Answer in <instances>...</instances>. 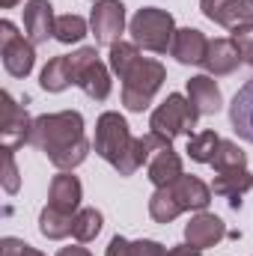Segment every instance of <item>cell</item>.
<instances>
[{"label": "cell", "mask_w": 253, "mask_h": 256, "mask_svg": "<svg viewBox=\"0 0 253 256\" xmlns=\"http://www.w3.org/2000/svg\"><path fill=\"white\" fill-rule=\"evenodd\" d=\"M250 188H253V176H250L248 167L224 170V173H218L214 182H212V194H218V196H230V206H232V208H238V196L248 194Z\"/></svg>", "instance_id": "cell-20"}, {"label": "cell", "mask_w": 253, "mask_h": 256, "mask_svg": "<svg viewBox=\"0 0 253 256\" xmlns=\"http://www.w3.org/2000/svg\"><path fill=\"white\" fill-rule=\"evenodd\" d=\"M200 9L208 21L226 27L230 33L253 24V0H200Z\"/></svg>", "instance_id": "cell-10"}, {"label": "cell", "mask_w": 253, "mask_h": 256, "mask_svg": "<svg viewBox=\"0 0 253 256\" xmlns=\"http://www.w3.org/2000/svg\"><path fill=\"white\" fill-rule=\"evenodd\" d=\"M102 226H104V218H102L98 208H80V212L74 214L72 236H74L80 244H86V242H96V238H98Z\"/></svg>", "instance_id": "cell-25"}, {"label": "cell", "mask_w": 253, "mask_h": 256, "mask_svg": "<svg viewBox=\"0 0 253 256\" xmlns=\"http://www.w3.org/2000/svg\"><path fill=\"white\" fill-rule=\"evenodd\" d=\"M128 33H131V42L137 48L152 51V54H167L170 45H173V36H176V21H173V15L167 9L143 6L131 18Z\"/></svg>", "instance_id": "cell-4"}, {"label": "cell", "mask_w": 253, "mask_h": 256, "mask_svg": "<svg viewBox=\"0 0 253 256\" xmlns=\"http://www.w3.org/2000/svg\"><path fill=\"white\" fill-rule=\"evenodd\" d=\"M21 179H18V167H15V152H3V191L18 194Z\"/></svg>", "instance_id": "cell-31"}, {"label": "cell", "mask_w": 253, "mask_h": 256, "mask_svg": "<svg viewBox=\"0 0 253 256\" xmlns=\"http://www.w3.org/2000/svg\"><path fill=\"white\" fill-rule=\"evenodd\" d=\"M230 122L242 140L253 143V78L236 92V98L230 104Z\"/></svg>", "instance_id": "cell-18"}, {"label": "cell", "mask_w": 253, "mask_h": 256, "mask_svg": "<svg viewBox=\"0 0 253 256\" xmlns=\"http://www.w3.org/2000/svg\"><path fill=\"white\" fill-rule=\"evenodd\" d=\"M164 78H167V68H164L161 60H152V57L140 54V60L131 66L126 72V78H122V104H126V110L143 114L152 104L155 92L161 90Z\"/></svg>", "instance_id": "cell-3"}, {"label": "cell", "mask_w": 253, "mask_h": 256, "mask_svg": "<svg viewBox=\"0 0 253 256\" xmlns=\"http://www.w3.org/2000/svg\"><path fill=\"white\" fill-rule=\"evenodd\" d=\"M146 173H149V182L155 188H167V185H173L182 176V158L173 152V146H164V149H158L149 158Z\"/></svg>", "instance_id": "cell-19"}, {"label": "cell", "mask_w": 253, "mask_h": 256, "mask_svg": "<svg viewBox=\"0 0 253 256\" xmlns=\"http://www.w3.org/2000/svg\"><path fill=\"white\" fill-rule=\"evenodd\" d=\"M57 18H54V6L48 0H27L24 3V36L33 45H42L54 36Z\"/></svg>", "instance_id": "cell-12"}, {"label": "cell", "mask_w": 253, "mask_h": 256, "mask_svg": "<svg viewBox=\"0 0 253 256\" xmlns=\"http://www.w3.org/2000/svg\"><path fill=\"white\" fill-rule=\"evenodd\" d=\"M164 248L152 238H140V242H128L122 236H114L110 244H108V254L104 256H161Z\"/></svg>", "instance_id": "cell-22"}, {"label": "cell", "mask_w": 253, "mask_h": 256, "mask_svg": "<svg viewBox=\"0 0 253 256\" xmlns=\"http://www.w3.org/2000/svg\"><path fill=\"white\" fill-rule=\"evenodd\" d=\"M90 30L96 36V45H116L122 42V30H126V6L122 0H96L92 12H90Z\"/></svg>", "instance_id": "cell-8"}, {"label": "cell", "mask_w": 253, "mask_h": 256, "mask_svg": "<svg viewBox=\"0 0 253 256\" xmlns=\"http://www.w3.org/2000/svg\"><path fill=\"white\" fill-rule=\"evenodd\" d=\"M30 146L48 155V161L57 170H74L86 161L92 143L84 134V116L78 110H60V114H45L33 120Z\"/></svg>", "instance_id": "cell-2"}, {"label": "cell", "mask_w": 253, "mask_h": 256, "mask_svg": "<svg viewBox=\"0 0 253 256\" xmlns=\"http://www.w3.org/2000/svg\"><path fill=\"white\" fill-rule=\"evenodd\" d=\"M18 3H21V0H0L3 9H12V6H18Z\"/></svg>", "instance_id": "cell-36"}, {"label": "cell", "mask_w": 253, "mask_h": 256, "mask_svg": "<svg viewBox=\"0 0 253 256\" xmlns=\"http://www.w3.org/2000/svg\"><path fill=\"white\" fill-rule=\"evenodd\" d=\"M196 120H200V114H196V108L190 104V98H185L182 92H170V96L152 110L149 128H152V134H158V137H164V140L173 143L179 134H188L190 137V128L196 126Z\"/></svg>", "instance_id": "cell-5"}, {"label": "cell", "mask_w": 253, "mask_h": 256, "mask_svg": "<svg viewBox=\"0 0 253 256\" xmlns=\"http://www.w3.org/2000/svg\"><path fill=\"white\" fill-rule=\"evenodd\" d=\"M232 42H236L242 60L248 66H253V24H244V27L232 30Z\"/></svg>", "instance_id": "cell-30"}, {"label": "cell", "mask_w": 253, "mask_h": 256, "mask_svg": "<svg viewBox=\"0 0 253 256\" xmlns=\"http://www.w3.org/2000/svg\"><path fill=\"white\" fill-rule=\"evenodd\" d=\"M24 248V242L21 238H3L0 242V250H3V256H18V250Z\"/></svg>", "instance_id": "cell-32"}, {"label": "cell", "mask_w": 253, "mask_h": 256, "mask_svg": "<svg viewBox=\"0 0 253 256\" xmlns=\"http://www.w3.org/2000/svg\"><path fill=\"white\" fill-rule=\"evenodd\" d=\"M224 238H226V224L218 214L200 212L196 218H190V224H185V242L196 250H208Z\"/></svg>", "instance_id": "cell-13"}, {"label": "cell", "mask_w": 253, "mask_h": 256, "mask_svg": "<svg viewBox=\"0 0 253 256\" xmlns=\"http://www.w3.org/2000/svg\"><path fill=\"white\" fill-rule=\"evenodd\" d=\"M72 66H74V84L96 102H104L110 96V68L98 60L96 48H80L72 54Z\"/></svg>", "instance_id": "cell-6"}, {"label": "cell", "mask_w": 253, "mask_h": 256, "mask_svg": "<svg viewBox=\"0 0 253 256\" xmlns=\"http://www.w3.org/2000/svg\"><path fill=\"white\" fill-rule=\"evenodd\" d=\"M212 167H214V173L238 170V167H248V155H244L232 140H220V146H218V155H214Z\"/></svg>", "instance_id": "cell-28"}, {"label": "cell", "mask_w": 253, "mask_h": 256, "mask_svg": "<svg viewBox=\"0 0 253 256\" xmlns=\"http://www.w3.org/2000/svg\"><path fill=\"white\" fill-rule=\"evenodd\" d=\"M80 200H84V188H80V179L72 176L68 170H63L60 176L51 179V188H48V206L60 214L74 218L80 212Z\"/></svg>", "instance_id": "cell-11"}, {"label": "cell", "mask_w": 253, "mask_h": 256, "mask_svg": "<svg viewBox=\"0 0 253 256\" xmlns=\"http://www.w3.org/2000/svg\"><path fill=\"white\" fill-rule=\"evenodd\" d=\"M161 256H202V250H196V248H190V244H176V248L164 250Z\"/></svg>", "instance_id": "cell-33"}, {"label": "cell", "mask_w": 253, "mask_h": 256, "mask_svg": "<svg viewBox=\"0 0 253 256\" xmlns=\"http://www.w3.org/2000/svg\"><path fill=\"white\" fill-rule=\"evenodd\" d=\"M140 60V51H137V45L134 42H116V45H110V57H108V63H110V72L122 80L126 78V72L131 66Z\"/></svg>", "instance_id": "cell-27"}, {"label": "cell", "mask_w": 253, "mask_h": 256, "mask_svg": "<svg viewBox=\"0 0 253 256\" xmlns=\"http://www.w3.org/2000/svg\"><path fill=\"white\" fill-rule=\"evenodd\" d=\"M0 57H3V68L12 78H27L36 66L33 42L24 39L12 21H0Z\"/></svg>", "instance_id": "cell-7"}, {"label": "cell", "mask_w": 253, "mask_h": 256, "mask_svg": "<svg viewBox=\"0 0 253 256\" xmlns=\"http://www.w3.org/2000/svg\"><path fill=\"white\" fill-rule=\"evenodd\" d=\"M218 146H220V137H218L214 131L190 134V137H188L190 161H196V164H212V161H214V155H218Z\"/></svg>", "instance_id": "cell-26"}, {"label": "cell", "mask_w": 253, "mask_h": 256, "mask_svg": "<svg viewBox=\"0 0 253 256\" xmlns=\"http://www.w3.org/2000/svg\"><path fill=\"white\" fill-rule=\"evenodd\" d=\"M188 98L190 104L196 108L200 116H212L224 108V96H220V86L214 84L212 74H194L188 80Z\"/></svg>", "instance_id": "cell-17"}, {"label": "cell", "mask_w": 253, "mask_h": 256, "mask_svg": "<svg viewBox=\"0 0 253 256\" xmlns=\"http://www.w3.org/2000/svg\"><path fill=\"white\" fill-rule=\"evenodd\" d=\"M57 256H92L86 248H80V244H72V248H60Z\"/></svg>", "instance_id": "cell-34"}, {"label": "cell", "mask_w": 253, "mask_h": 256, "mask_svg": "<svg viewBox=\"0 0 253 256\" xmlns=\"http://www.w3.org/2000/svg\"><path fill=\"white\" fill-rule=\"evenodd\" d=\"M170 146V140L158 137V134H143V137H134L131 128H128L126 116H120L116 110H104L96 122V140H92V149L98 158H104L120 176H131L137 173L143 164H149V158Z\"/></svg>", "instance_id": "cell-1"}, {"label": "cell", "mask_w": 253, "mask_h": 256, "mask_svg": "<svg viewBox=\"0 0 253 256\" xmlns=\"http://www.w3.org/2000/svg\"><path fill=\"white\" fill-rule=\"evenodd\" d=\"M149 214H152L155 224H173L182 214V208H179L176 196L170 194V188H155V194L149 196Z\"/></svg>", "instance_id": "cell-23"}, {"label": "cell", "mask_w": 253, "mask_h": 256, "mask_svg": "<svg viewBox=\"0 0 253 256\" xmlns=\"http://www.w3.org/2000/svg\"><path fill=\"white\" fill-rule=\"evenodd\" d=\"M39 84L45 92H63L74 84V66H72V54H63V57H54L48 60V66L42 68L39 74Z\"/></svg>", "instance_id": "cell-21"}, {"label": "cell", "mask_w": 253, "mask_h": 256, "mask_svg": "<svg viewBox=\"0 0 253 256\" xmlns=\"http://www.w3.org/2000/svg\"><path fill=\"white\" fill-rule=\"evenodd\" d=\"M72 226H74V218L54 212L51 206H45L42 214H39V232L45 238H51V242H60L66 236H72Z\"/></svg>", "instance_id": "cell-24"}, {"label": "cell", "mask_w": 253, "mask_h": 256, "mask_svg": "<svg viewBox=\"0 0 253 256\" xmlns=\"http://www.w3.org/2000/svg\"><path fill=\"white\" fill-rule=\"evenodd\" d=\"M3 120H0V143H3V152H15L18 146L30 143V134H33V120L30 114L9 96L3 92Z\"/></svg>", "instance_id": "cell-9"}, {"label": "cell", "mask_w": 253, "mask_h": 256, "mask_svg": "<svg viewBox=\"0 0 253 256\" xmlns=\"http://www.w3.org/2000/svg\"><path fill=\"white\" fill-rule=\"evenodd\" d=\"M86 36V21L80 15H60L57 18V27H54V39L72 45V42H80Z\"/></svg>", "instance_id": "cell-29"}, {"label": "cell", "mask_w": 253, "mask_h": 256, "mask_svg": "<svg viewBox=\"0 0 253 256\" xmlns=\"http://www.w3.org/2000/svg\"><path fill=\"white\" fill-rule=\"evenodd\" d=\"M206 51H208V39H206L202 30H196V27H182V30H176L173 45H170V54L176 57V63L202 66Z\"/></svg>", "instance_id": "cell-15"}, {"label": "cell", "mask_w": 253, "mask_h": 256, "mask_svg": "<svg viewBox=\"0 0 253 256\" xmlns=\"http://www.w3.org/2000/svg\"><path fill=\"white\" fill-rule=\"evenodd\" d=\"M18 256H45L42 250H36V248H30V244H24L21 250H18Z\"/></svg>", "instance_id": "cell-35"}, {"label": "cell", "mask_w": 253, "mask_h": 256, "mask_svg": "<svg viewBox=\"0 0 253 256\" xmlns=\"http://www.w3.org/2000/svg\"><path fill=\"white\" fill-rule=\"evenodd\" d=\"M242 63L244 60H242V54H238L232 39H208V51H206V60H202L206 74L224 78V74H232Z\"/></svg>", "instance_id": "cell-14"}, {"label": "cell", "mask_w": 253, "mask_h": 256, "mask_svg": "<svg viewBox=\"0 0 253 256\" xmlns=\"http://www.w3.org/2000/svg\"><path fill=\"white\" fill-rule=\"evenodd\" d=\"M170 194L176 196V202H179V208L182 212H206L208 208V202H212V188L202 182V179H196V176H179L173 185H167Z\"/></svg>", "instance_id": "cell-16"}]
</instances>
